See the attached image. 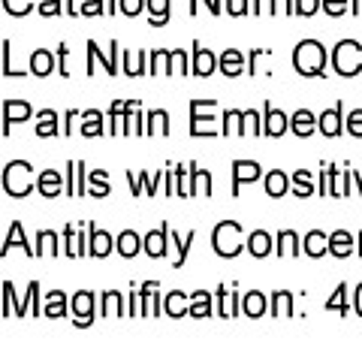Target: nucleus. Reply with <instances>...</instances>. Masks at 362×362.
Instances as JSON below:
<instances>
[{
  "mask_svg": "<svg viewBox=\"0 0 362 362\" xmlns=\"http://www.w3.org/2000/svg\"><path fill=\"white\" fill-rule=\"evenodd\" d=\"M260 178V163L257 160H233V194H239L242 184Z\"/></svg>",
  "mask_w": 362,
  "mask_h": 362,
  "instance_id": "5",
  "label": "nucleus"
},
{
  "mask_svg": "<svg viewBox=\"0 0 362 362\" xmlns=\"http://www.w3.org/2000/svg\"><path fill=\"white\" fill-rule=\"evenodd\" d=\"M58 13H61V0H40V15L52 18V15H58Z\"/></svg>",
  "mask_w": 362,
  "mask_h": 362,
  "instance_id": "50",
  "label": "nucleus"
},
{
  "mask_svg": "<svg viewBox=\"0 0 362 362\" xmlns=\"http://www.w3.org/2000/svg\"><path fill=\"white\" fill-rule=\"evenodd\" d=\"M287 124H290V118L281 112V109H272V106L266 109V133L269 136H275V139H278V136H284Z\"/></svg>",
  "mask_w": 362,
  "mask_h": 362,
  "instance_id": "23",
  "label": "nucleus"
},
{
  "mask_svg": "<svg viewBox=\"0 0 362 362\" xmlns=\"http://www.w3.org/2000/svg\"><path fill=\"white\" fill-rule=\"evenodd\" d=\"M112 235L103 233V230H90V257H97V260H103L109 257V251H112Z\"/></svg>",
  "mask_w": 362,
  "mask_h": 362,
  "instance_id": "19",
  "label": "nucleus"
},
{
  "mask_svg": "<svg viewBox=\"0 0 362 362\" xmlns=\"http://www.w3.org/2000/svg\"><path fill=\"white\" fill-rule=\"evenodd\" d=\"M36 190L52 199V196H61V190H67V181L61 178V172L45 169V172H40V178H36Z\"/></svg>",
  "mask_w": 362,
  "mask_h": 362,
  "instance_id": "7",
  "label": "nucleus"
},
{
  "mask_svg": "<svg viewBox=\"0 0 362 362\" xmlns=\"http://www.w3.org/2000/svg\"><path fill=\"white\" fill-rule=\"evenodd\" d=\"M326 311H338V314H347V311H350V302H347V284H341V287L332 293V299L326 302Z\"/></svg>",
  "mask_w": 362,
  "mask_h": 362,
  "instance_id": "37",
  "label": "nucleus"
},
{
  "mask_svg": "<svg viewBox=\"0 0 362 362\" xmlns=\"http://www.w3.org/2000/svg\"><path fill=\"white\" fill-rule=\"evenodd\" d=\"M293 67L296 72H302V76H320L326 70V49L317 40H302L293 49Z\"/></svg>",
  "mask_w": 362,
  "mask_h": 362,
  "instance_id": "1",
  "label": "nucleus"
},
{
  "mask_svg": "<svg viewBox=\"0 0 362 362\" xmlns=\"http://www.w3.org/2000/svg\"><path fill=\"white\" fill-rule=\"evenodd\" d=\"M109 190H112V187H109V175H106V172L103 169L90 172V175H88V194L90 196H106Z\"/></svg>",
  "mask_w": 362,
  "mask_h": 362,
  "instance_id": "32",
  "label": "nucleus"
},
{
  "mask_svg": "<svg viewBox=\"0 0 362 362\" xmlns=\"http://www.w3.org/2000/svg\"><path fill=\"white\" fill-rule=\"evenodd\" d=\"M347 127H350V133H353V136H359V139H362V109H356V112H350Z\"/></svg>",
  "mask_w": 362,
  "mask_h": 362,
  "instance_id": "51",
  "label": "nucleus"
},
{
  "mask_svg": "<svg viewBox=\"0 0 362 362\" xmlns=\"http://www.w3.org/2000/svg\"><path fill=\"white\" fill-rule=\"evenodd\" d=\"M223 133L226 136H242V112H235V109H230V112H223Z\"/></svg>",
  "mask_w": 362,
  "mask_h": 362,
  "instance_id": "41",
  "label": "nucleus"
},
{
  "mask_svg": "<svg viewBox=\"0 0 362 362\" xmlns=\"http://www.w3.org/2000/svg\"><path fill=\"white\" fill-rule=\"evenodd\" d=\"M326 13L329 15H344V9H347V0H323Z\"/></svg>",
  "mask_w": 362,
  "mask_h": 362,
  "instance_id": "53",
  "label": "nucleus"
},
{
  "mask_svg": "<svg viewBox=\"0 0 362 362\" xmlns=\"http://www.w3.org/2000/svg\"><path fill=\"white\" fill-rule=\"evenodd\" d=\"M353 178H359V194H362V175H359L356 169H353Z\"/></svg>",
  "mask_w": 362,
  "mask_h": 362,
  "instance_id": "58",
  "label": "nucleus"
},
{
  "mask_svg": "<svg viewBox=\"0 0 362 362\" xmlns=\"http://www.w3.org/2000/svg\"><path fill=\"white\" fill-rule=\"evenodd\" d=\"M332 67L341 72V76H356L362 70V49L356 40H341L332 52Z\"/></svg>",
  "mask_w": 362,
  "mask_h": 362,
  "instance_id": "3",
  "label": "nucleus"
},
{
  "mask_svg": "<svg viewBox=\"0 0 362 362\" xmlns=\"http://www.w3.org/2000/svg\"><path fill=\"white\" fill-rule=\"evenodd\" d=\"M63 244H67V257H85V233L76 226L63 230Z\"/></svg>",
  "mask_w": 362,
  "mask_h": 362,
  "instance_id": "14",
  "label": "nucleus"
},
{
  "mask_svg": "<svg viewBox=\"0 0 362 362\" xmlns=\"http://www.w3.org/2000/svg\"><path fill=\"white\" fill-rule=\"evenodd\" d=\"M226 13L230 15H244L248 13V0H226Z\"/></svg>",
  "mask_w": 362,
  "mask_h": 362,
  "instance_id": "54",
  "label": "nucleus"
},
{
  "mask_svg": "<svg viewBox=\"0 0 362 362\" xmlns=\"http://www.w3.org/2000/svg\"><path fill=\"white\" fill-rule=\"evenodd\" d=\"M353 308H356V314L362 317V284L356 287V305H353Z\"/></svg>",
  "mask_w": 362,
  "mask_h": 362,
  "instance_id": "57",
  "label": "nucleus"
},
{
  "mask_svg": "<svg viewBox=\"0 0 362 362\" xmlns=\"http://www.w3.org/2000/svg\"><path fill=\"white\" fill-rule=\"evenodd\" d=\"M63 235V233H61ZM61 235L54 230H42L36 233V257H54L61 248Z\"/></svg>",
  "mask_w": 362,
  "mask_h": 362,
  "instance_id": "10",
  "label": "nucleus"
},
{
  "mask_svg": "<svg viewBox=\"0 0 362 362\" xmlns=\"http://www.w3.org/2000/svg\"><path fill=\"white\" fill-rule=\"evenodd\" d=\"M320 130L323 136H338L341 133V106H335V109H326V112L320 115Z\"/></svg>",
  "mask_w": 362,
  "mask_h": 362,
  "instance_id": "24",
  "label": "nucleus"
},
{
  "mask_svg": "<svg viewBox=\"0 0 362 362\" xmlns=\"http://www.w3.org/2000/svg\"><path fill=\"white\" fill-rule=\"evenodd\" d=\"M145 253L154 260L166 257V226H160V230H151L145 235Z\"/></svg>",
  "mask_w": 362,
  "mask_h": 362,
  "instance_id": "11",
  "label": "nucleus"
},
{
  "mask_svg": "<svg viewBox=\"0 0 362 362\" xmlns=\"http://www.w3.org/2000/svg\"><path fill=\"white\" fill-rule=\"evenodd\" d=\"M272 314L275 317L293 314V293L290 290H275V296H272Z\"/></svg>",
  "mask_w": 362,
  "mask_h": 362,
  "instance_id": "26",
  "label": "nucleus"
},
{
  "mask_svg": "<svg viewBox=\"0 0 362 362\" xmlns=\"http://www.w3.org/2000/svg\"><path fill=\"white\" fill-rule=\"evenodd\" d=\"M148 13H151V24L160 27L169 18V0H148Z\"/></svg>",
  "mask_w": 362,
  "mask_h": 362,
  "instance_id": "38",
  "label": "nucleus"
},
{
  "mask_svg": "<svg viewBox=\"0 0 362 362\" xmlns=\"http://www.w3.org/2000/svg\"><path fill=\"white\" fill-rule=\"evenodd\" d=\"M148 58H151V67H148L151 76H157V72H169V52L160 49V52H151Z\"/></svg>",
  "mask_w": 362,
  "mask_h": 362,
  "instance_id": "40",
  "label": "nucleus"
},
{
  "mask_svg": "<svg viewBox=\"0 0 362 362\" xmlns=\"http://www.w3.org/2000/svg\"><path fill=\"white\" fill-rule=\"evenodd\" d=\"M290 127H293V133L296 136H311L314 133V127H317V118L308 112V109H299V112L290 118Z\"/></svg>",
  "mask_w": 362,
  "mask_h": 362,
  "instance_id": "22",
  "label": "nucleus"
},
{
  "mask_svg": "<svg viewBox=\"0 0 362 362\" xmlns=\"http://www.w3.org/2000/svg\"><path fill=\"white\" fill-rule=\"evenodd\" d=\"M212 314V296L208 293H194L190 296V317H196V320H203V317Z\"/></svg>",
  "mask_w": 362,
  "mask_h": 362,
  "instance_id": "34",
  "label": "nucleus"
},
{
  "mask_svg": "<svg viewBox=\"0 0 362 362\" xmlns=\"http://www.w3.org/2000/svg\"><path fill=\"white\" fill-rule=\"evenodd\" d=\"M13 244H15V248H22V251L27 253V257H33V248L24 242V226H22V223H13V226H9V230H6L3 253H9V248H13Z\"/></svg>",
  "mask_w": 362,
  "mask_h": 362,
  "instance_id": "20",
  "label": "nucleus"
},
{
  "mask_svg": "<svg viewBox=\"0 0 362 362\" xmlns=\"http://www.w3.org/2000/svg\"><path fill=\"white\" fill-rule=\"evenodd\" d=\"M299 244H302V239H299L293 230L278 233V253H284V257H293V253H299Z\"/></svg>",
  "mask_w": 362,
  "mask_h": 362,
  "instance_id": "33",
  "label": "nucleus"
},
{
  "mask_svg": "<svg viewBox=\"0 0 362 362\" xmlns=\"http://www.w3.org/2000/svg\"><path fill=\"white\" fill-rule=\"evenodd\" d=\"M217 67H221V72H223L226 79L242 76V70H244V58H242V52L226 49V52L221 54V61H217Z\"/></svg>",
  "mask_w": 362,
  "mask_h": 362,
  "instance_id": "8",
  "label": "nucleus"
},
{
  "mask_svg": "<svg viewBox=\"0 0 362 362\" xmlns=\"http://www.w3.org/2000/svg\"><path fill=\"white\" fill-rule=\"evenodd\" d=\"M52 70H54V58H52V52L36 49V52L31 54V72H33V76H49Z\"/></svg>",
  "mask_w": 362,
  "mask_h": 362,
  "instance_id": "25",
  "label": "nucleus"
},
{
  "mask_svg": "<svg viewBox=\"0 0 362 362\" xmlns=\"http://www.w3.org/2000/svg\"><path fill=\"white\" fill-rule=\"evenodd\" d=\"M42 314L45 317H63V314H67V296H63V293H49Z\"/></svg>",
  "mask_w": 362,
  "mask_h": 362,
  "instance_id": "35",
  "label": "nucleus"
},
{
  "mask_svg": "<svg viewBox=\"0 0 362 362\" xmlns=\"http://www.w3.org/2000/svg\"><path fill=\"white\" fill-rule=\"evenodd\" d=\"M317 6H320V0H296V13L299 15H314Z\"/></svg>",
  "mask_w": 362,
  "mask_h": 362,
  "instance_id": "52",
  "label": "nucleus"
},
{
  "mask_svg": "<svg viewBox=\"0 0 362 362\" xmlns=\"http://www.w3.org/2000/svg\"><path fill=\"white\" fill-rule=\"evenodd\" d=\"M260 130V115L253 112V109H248V112H242V136H257Z\"/></svg>",
  "mask_w": 362,
  "mask_h": 362,
  "instance_id": "42",
  "label": "nucleus"
},
{
  "mask_svg": "<svg viewBox=\"0 0 362 362\" xmlns=\"http://www.w3.org/2000/svg\"><path fill=\"white\" fill-rule=\"evenodd\" d=\"M127 178H130V190H133V196H139V194H142V187H145L142 175H136V178H133V172H127Z\"/></svg>",
  "mask_w": 362,
  "mask_h": 362,
  "instance_id": "56",
  "label": "nucleus"
},
{
  "mask_svg": "<svg viewBox=\"0 0 362 362\" xmlns=\"http://www.w3.org/2000/svg\"><path fill=\"white\" fill-rule=\"evenodd\" d=\"M142 244H145V242H142L133 230H124L121 235H118V253H121V257H127V260H133L136 253H139Z\"/></svg>",
  "mask_w": 362,
  "mask_h": 362,
  "instance_id": "17",
  "label": "nucleus"
},
{
  "mask_svg": "<svg viewBox=\"0 0 362 362\" xmlns=\"http://www.w3.org/2000/svg\"><path fill=\"white\" fill-rule=\"evenodd\" d=\"M287 190H290V178L281 169H272L266 175V194L269 196H284Z\"/></svg>",
  "mask_w": 362,
  "mask_h": 362,
  "instance_id": "27",
  "label": "nucleus"
},
{
  "mask_svg": "<svg viewBox=\"0 0 362 362\" xmlns=\"http://www.w3.org/2000/svg\"><path fill=\"white\" fill-rule=\"evenodd\" d=\"M190 166L184 169V166H175V194H181V196H190Z\"/></svg>",
  "mask_w": 362,
  "mask_h": 362,
  "instance_id": "43",
  "label": "nucleus"
},
{
  "mask_svg": "<svg viewBox=\"0 0 362 362\" xmlns=\"http://www.w3.org/2000/svg\"><path fill=\"white\" fill-rule=\"evenodd\" d=\"M145 3H148V0H121V13L133 18V15H139V13H142V6H145Z\"/></svg>",
  "mask_w": 362,
  "mask_h": 362,
  "instance_id": "47",
  "label": "nucleus"
},
{
  "mask_svg": "<svg viewBox=\"0 0 362 362\" xmlns=\"http://www.w3.org/2000/svg\"><path fill=\"white\" fill-rule=\"evenodd\" d=\"M190 296L184 293H169L166 296V305H163V311H166L169 317H181V314H190Z\"/></svg>",
  "mask_w": 362,
  "mask_h": 362,
  "instance_id": "31",
  "label": "nucleus"
},
{
  "mask_svg": "<svg viewBox=\"0 0 362 362\" xmlns=\"http://www.w3.org/2000/svg\"><path fill=\"white\" fill-rule=\"evenodd\" d=\"M3 6H6L9 15H27L33 3H31V0H3Z\"/></svg>",
  "mask_w": 362,
  "mask_h": 362,
  "instance_id": "45",
  "label": "nucleus"
},
{
  "mask_svg": "<svg viewBox=\"0 0 362 362\" xmlns=\"http://www.w3.org/2000/svg\"><path fill=\"white\" fill-rule=\"evenodd\" d=\"M169 72L172 76H178V72L184 76L187 72V54L184 52H169Z\"/></svg>",
  "mask_w": 362,
  "mask_h": 362,
  "instance_id": "44",
  "label": "nucleus"
},
{
  "mask_svg": "<svg viewBox=\"0 0 362 362\" xmlns=\"http://www.w3.org/2000/svg\"><path fill=\"white\" fill-rule=\"evenodd\" d=\"M103 314H106V317H118V314H124V308H121V293H115V290H109V293H103Z\"/></svg>",
  "mask_w": 362,
  "mask_h": 362,
  "instance_id": "39",
  "label": "nucleus"
},
{
  "mask_svg": "<svg viewBox=\"0 0 362 362\" xmlns=\"http://www.w3.org/2000/svg\"><path fill=\"white\" fill-rule=\"evenodd\" d=\"M244 314H248V317H262V314H266V296L257 293V290L244 296Z\"/></svg>",
  "mask_w": 362,
  "mask_h": 362,
  "instance_id": "36",
  "label": "nucleus"
},
{
  "mask_svg": "<svg viewBox=\"0 0 362 362\" xmlns=\"http://www.w3.org/2000/svg\"><path fill=\"white\" fill-rule=\"evenodd\" d=\"M169 133V115L163 109L148 112V124H145V136H166Z\"/></svg>",
  "mask_w": 362,
  "mask_h": 362,
  "instance_id": "21",
  "label": "nucleus"
},
{
  "mask_svg": "<svg viewBox=\"0 0 362 362\" xmlns=\"http://www.w3.org/2000/svg\"><path fill=\"white\" fill-rule=\"evenodd\" d=\"M31 118V106L24 100H6L3 103V133L9 136V121H24Z\"/></svg>",
  "mask_w": 362,
  "mask_h": 362,
  "instance_id": "9",
  "label": "nucleus"
},
{
  "mask_svg": "<svg viewBox=\"0 0 362 362\" xmlns=\"http://www.w3.org/2000/svg\"><path fill=\"white\" fill-rule=\"evenodd\" d=\"M217 299H221V317H233L235 314V305L230 302V296H226V287L217 290Z\"/></svg>",
  "mask_w": 362,
  "mask_h": 362,
  "instance_id": "48",
  "label": "nucleus"
},
{
  "mask_svg": "<svg viewBox=\"0 0 362 362\" xmlns=\"http://www.w3.org/2000/svg\"><path fill=\"white\" fill-rule=\"evenodd\" d=\"M81 136H100L103 133V115L97 112V109H88L85 115H81Z\"/></svg>",
  "mask_w": 362,
  "mask_h": 362,
  "instance_id": "30",
  "label": "nucleus"
},
{
  "mask_svg": "<svg viewBox=\"0 0 362 362\" xmlns=\"http://www.w3.org/2000/svg\"><path fill=\"white\" fill-rule=\"evenodd\" d=\"M248 251H251L257 260L269 257V253H272V235H269L266 230H257V233H251V239H248Z\"/></svg>",
  "mask_w": 362,
  "mask_h": 362,
  "instance_id": "18",
  "label": "nucleus"
},
{
  "mask_svg": "<svg viewBox=\"0 0 362 362\" xmlns=\"http://www.w3.org/2000/svg\"><path fill=\"white\" fill-rule=\"evenodd\" d=\"M72 311H76V326H90V320H94V293H88V290H81V293L72 296Z\"/></svg>",
  "mask_w": 362,
  "mask_h": 362,
  "instance_id": "6",
  "label": "nucleus"
},
{
  "mask_svg": "<svg viewBox=\"0 0 362 362\" xmlns=\"http://www.w3.org/2000/svg\"><path fill=\"white\" fill-rule=\"evenodd\" d=\"M214 67H217L214 54L208 49H203V45H194V72L196 76H212Z\"/></svg>",
  "mask_w": 362,
  "mask_h": 362,
  "instance_id": "15",
  "label": "nucleus"
},
{
  "mask_svg": "<svg viewBox=\"0 0 362 362\" xmlns=\"http://www.w3.org/2000/svg\"><path fill=\"white\" fill-rule=\"evenodd\" d=\"M58 112H52V109H45V112L36 115V136H54L58 133Z\"/></svg>",
  "mask_w": 362,
  "mask_h": 362,
  "instance_id": "29",
  "label": "nucleus"
},
{
  "mask_svg": "<svg viewBox=\"0 0 362 362\" xmlns=\"http://www.w3.org/2000/svg\"><path fill=\"white\" fill-rule=\"evenodd\" d=\"M178 242V260H175V266H181V262L187 260V251H190V242H194V230H190L187 235H184V242L181 239H175Z\"/></svg>",
  "mask_w": 362,
  "mask_h": 362,
  "instance_id": "49",
  "label": "nucleus"
},
{
  "mask_svg": "<svg viewBox=\"0 0 362 362\" xmlns=\"http://www.w3.org/2000/svg\"><path fill=\"white\" fill-rule=\"evenodd\" d=\"M359 257H362V233H359Z\"/></svg>",
  "mask_w": 362,
  "mask_h": 362,
  "instance_id": "59",
  "label": "nucleus"
},
{
  "mask_svg": "<svg viewBox=\"0 0 362 362\" xmlns=\"http://www.w3.org/2000/svg\"><path fill=\"white\" fill-rule=\"evenodd\" d=\"M290 187H293V194H296L299 199L311 196V194H314V178H311V172H308V169H299L296 175H293V181H290Z\"/></svg>",
  "mask_w": 362,
  "mask_h": 362,
  "instance_id": "28",
  "label": "nucleus"
},
{
  "mask_svg": "<svg viewBox=\"0 0 362 362\" xmlns=\"http://www.w3.org/2000/svg\"><path fill=\"white\" fill-rule=\"evenodd\" d=\"M214 251L221 253V257L226 260H233L235 253L242 251V230H239V223H233V221H223V223H217V230H214Z\"/></svg>",
  "mask_w": 362,
  "mask_h": 362,
  "instance_id": "4",
  "label": "nucleus"
},
{
  "mask_svg": "<svg viewBox=\"0 0 362 362\" xmlns=\"http://www.w3.org/2000/svg\"><path fill=\"white\" fill-rule=\"evenodd\" d=\"M199 194H205V196L212 194V175L190 163V196H199Z\"/></svg>",
  "mask_w": 362,
  "mask_h": 362,
  "instance_id": "16",
  "label": "nucleus"
},
{
  "mask_svg": "<svg viewBox=\"0 0 362 362\" xmlns=\"http://www.w3.org/2000/svg\"><path fill=\"white\" fill-rule=\"evenodd\" d=\"M139 175H142V181H145V194H148V196H154V194H157V181H160V172H157V178H151L148 172H139Z\"/></svg>",
  "mask_w": 362,
  "mask_h": 362,
  "instance_id": "55",
  "label": "nucleus"
},
{
  "mask_svg": "<svg viewBox=\"0 0 362 362\" xmlns=\"http://www.w3.org/2000/svg\"><path fill=\"white\" fill-rule=\"evenodd\" d=\"M350 251H353V235L347 230H335L329 235V253L332 257H350Z\"/></svg>",
  "mask_w": 362,
  "mask_h": 362,
  "instance_id": "12",
  "label": "nucleus"
},
{
  "mask_svg": "<svg viewBox=\"0 0 362 362\" xmlns=\"http://www.w3.org/2000/svg\"><path fill=\"white\" fill-rule=\"evenodd\" d=\"M3 190L9 196H27L33 190V169L24 160H13L3 169Z\"/></svg>",
  "mask_w": 362,
  "mask_h": 362,
  "instance_id": "2",
  "label": "nucleus"
},
{
  "mask_svg": "<svg viewBox=\"0 0 362 362\" xmlns=\"http://www.w3.org/2000/svg\"><path fill=\"white\" fill-rule=\"evenodd\" d=\"M103 13V0H81L79 15H100Z\"/></svg>",
  "mask_w": 362,
  "mask_h": 362,
  "instance_id": "46",
  "label": "nucleus"
},
{
  "mask_svg": "<svg viewBox=\"0 0 362 362\" xmlns=\"http://www.w3.org/2000/svg\"><path fill=\"white\" fill-rule=\"evenodd\" d=\"M302 244H305V253L308 257H323L326 253V248H329V235L326 233H320V230H311L302 239Z\"/></svg>",
  "mask_w": 362,
  "mask_h": 362,
  "instance_id": "13",
  "label": "nucleus"
}]
</instances>
